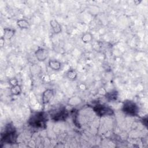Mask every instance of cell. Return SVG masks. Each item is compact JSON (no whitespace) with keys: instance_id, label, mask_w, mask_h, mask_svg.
Instances as JSON below:
<instances>
[{"instance_id":"cell-1","label":"cell","mask_w":148,"mask_h":148,"mask_svg":"<svg viewBox=\"0 0 148 148\" xmlns=\"http://www.w3.org/2000/svg\"><path fill=\"white\" fill-rule=\"evenodd\" d=\"M47 116L43 112H38L32 114L29 119V124L35 128H45L47 121Z\"/></svg>"},{"instance_id":"cell-2","label":"cell","mask_w":148,"mask_h":148,"mask_svg":"<svg viewBox=\"0 0 148 148\" xmlns=\"http://www.w3.org/2000/svg\"><path fill=\"white\" fill-rule=\"evenodd\" d=\"M16 139V131L14 127L12 125H8L4 133L1 135V140L4 142L12 143L15 142Z\"/></svg>"},{"instance_id":"cell-3","label":"cell","mask_w":148,"mask_h":148,"mask_svg":"<svg viewBox=\"0 0 148 148\" xmlns=\"http://www.w3.org/2000/svg\"><path fill=\"white\" fill-rule=\"evenodd\" d=\"M122 109L125 113L132 116H136L138 112V108L136 103L130 100L124 101Z\"/></svg>"},{"instance_id":"cell-4","label":"cell","mask_w":148,"mask_h":148,"mask_svg":"<svg viewBox=\"0 0 148 148\" xmlns=\"http://www.w3.org/2000/svg\"><path fill=\"white\" fill-rule=\"evenodd\" d=\"M93 109L96 114L99 116L102 117L112 116L114 114V112L112 109L108 106L102 104H97L95 105L93 108Z\"/></svg>"},{"instance_id":"cell-5","label":"cell","mask_w":148,"mask_h":148,"mask_svg":"<svg viewBox=\"0 0 148 148\" xmlns=\"http://www.w3.org/2000/svg\"><path fill=\"white\" fill-rule=\"evenodd\" d=\"M68 116V112L65 109H60L51 115V119L55 121H64Z\"/></svg>"},{"instance_id":"cell-6","label":"cell","mask_w":148,"mask_h":148,"mask_svg":"<svg viewBox=\"0 0 148 148\" xmlns=\"http://www.w3.org/2000/svg\"><path fill=\"white\" fill-rule=\"evenodd\" d=\"M35 55L39 61H44L48 57V51L43 48H39L36 50Z\"/></svg>"},{"instance_id":"cell-7","label":"cell","mask_w":148,"mask_h":148,"mask_svg":"<svg viewBox=\"0 0 148 148\" xmlns=\"http://www.w3.org/2000/svg\"><path fill=\"white\" fill-rule=\"evenodd\" d=\"M54 95V91L52 89H47L43 91L42 95V103L43 104L48 103Z\"/></svg>"},{"instance_id":"cell-8","label":"cell","mask_w":148,"mask_h":148,"mask_svg":"<svg viewBox=\"0 0 148 148\" xmlns=\"http://www.w3.org/2000/svg\"><path fill=\"white\" fill-rule=\"evenodd\" d=\"M50 26L55 34H58L61 32V26L59 23L55 19H53L50 21Z\"/></svg>"},{"instance_id":"cell-9","label":"cell","mask_w":148,"mask_h":148,"mask_svg":"<svg viewBox=\"0 0 148 148\" xmlns=\"http://www.w3.org/2000/svg\"><path fill=\"white\" fill-rule=\"evenodd\" d=\"M49 66L53 70L58 71L61 68V64L60 61L57 60H51L49 61Z\"/></svg>"},{"instance_id":"cell-10","label":"cell","mask_w":148,"mask_h":148,"mask_svg":"<svg viewBox=\"0 0 148 148\" xmlns=\"http://www.w3.org/2000/svg\"><path fill=\"white\" fill-rule=\"evenodd\" d=\"M17 24L21 28L27 29L29 27V24L28 21L25 19L18 20L17 21Z\"/></svg>"},{"instance_id":"cell-11","label":"cell","mask_w":148,"mask_h":148,"mask_svg":"<svg viewBox=\"0 0 148 148\" xmlns=\"http://www.w3.org/2000/svg\"><path fill=\"white\" fill-rule=\"evenodd\" d=\"M106 98L110 101H115L117 99L118 92L116 91H112L111 92H108L106 94Z\"/></svg>"},{"instance_id":"cell-12","label":"cell","mask_w":148,"mask_h":148,"mask_svg":"<svg viewBox=\"0 0 148 148\" xmlns=\"http://www.w3.org/2000/svg\"><path fill=\"white\" fill-rule=\"evenodd\" d=\"M14 34V31L11 29L5 28L4 29V37L7 39H10Z\"/></svg>"},{"instance_id":"cell-13","label":"cell","mask_w":148,"mask_h":148,"mask_svg":"<svg viewBox=\"0 0 148 148\" xmlns=\"http://www.w3.org/2000/svg\"><path fill=\"white\" fill-rule=\"evenodd\" d=\"M11 93L14 95H17L18 94H20L21 92V87L19 85H16V86H12V87L11 88L10 90Z\"/></svg>"},{"instance_id":"cell-14","label":"cell","mask_w":148,"mask_h":148,"mask_svg":"<svg viewBox=\"0 0 148 148\" xmlns=\"http://www.w3.org/2000/svg\"><path fill=\"white\" fill-rule=\"evenodd\" d=\"M92 39V36L90 33H86L84 34L82 38V41L84 43H88L91 42Z\"/></svg>"},{"instance_id":"cell-15","label":"cell","mask_w":148,"mask_h":148,"mask_svg":"<svg viewBox=\"0 0 148 148\" xmlns=\"http://www.w3.org/2000/svg\"><path fill=\"white\" fill-rule=\"evenodd\" d=\"M67 77L69 79L71 80H75L77 77V73L74 70H70L67 72Z\"/></svg>"},{"instance_id":"cell-16","label":"cell","mask_w":148,"mask_h":148,"mask_svg":"<svg viewBox=\"0 0 148 148\" xmlns=\"http://www.w3.org/2000/svg\"><path fill=\"white\" fill-rule=\"evenodd\" d=\"M10 84L12 86H16L18 84V81L16 79H12L10 80L9 81Z\"/></svg>"},{"instance_id":"cell-17","label":"cell","mask_w":148,"mask_h":148,"mask_svg":"<svg viewBox=\"0 0 148 148\" xmlns=\"http://www.w3.org/2000/svg\"><path fill=\"white\" fill-rule=\"evenodd\" d=\"M0 41H1V46H3V39L2 38L0 40Z\"/></svg>"}]
</instances>
